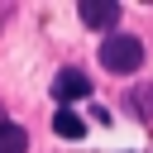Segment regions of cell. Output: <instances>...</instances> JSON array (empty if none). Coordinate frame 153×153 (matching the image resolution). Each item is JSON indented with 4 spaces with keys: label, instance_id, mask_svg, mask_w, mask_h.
Here are the masks:
<instances>
[{
    "label": "cell",
    "instance_id": "277c9868",
    "mask_svg": "<svg viewBox=\"0 0 153 153\" xmlns=\"http://www.w3.org/2000/svg\"><path fill=\"white\" fill-rule=\"evenodd\" d=\"M0 153H29V129L14 120H0Z\"/></svg>",
    "mask_w": 153,
    "mask_h": 153
},
{
    "label": "cell",
    "instance_id": "6da1fadb",
    "mask_svg": "<svg viewBox=\"0 0 153 153\" xmlns=\"http://www.w3.org/2000/svg\"><path fill=\"white\" fill-rule=\"evenodd\" d=\"M100 67L115 72V76L139 72V67H143V43H139L134 33H105V43H100Z\"/></svg>",
    "mask_w": 153,
    "mask_h": 153
},
{
    "label": "cell",
    "instance_id": "3957f363",
    "mask_svg": "<svg viewBox=\"0 0 153 153\" xmlns=\"http://www.w3.org/2000/svg\"><path fill=\"white\" fill-rule=\"evenodd\" d=\"M76 14H81L86 29H115L120 5H115V0H86V5H76Z\"/></svg>",
    "mask_w": 153,
    "mask_h": 153
},
{
    "label": "cell",
    "instance_id": "8992f818",
    "mask_svg": "<svg viewBox=\"0 0 153 153\" xmlns=\"http://www.w3.org/2000/svg\"><path fill=\"white\" fill-rule=\"evenodd\" d=\"M53 129H57L62 139H81V134H86L81 115H72V110H57V115H53Z\"/></svg>",
    "mask_w": 153,
    "mask_h": 153
},
{
    "label": "cell",
    "instance_id": "5b68a950",
    "mask_svg": "<svg viewBox=\"0 0 153 153\" xmlns=\"http://www.w3.org/2000/svg\"><path fill=\"white\" fill-rule=\"evenodd\" d=\"M124 105H129V115L153 120V86H134V91H124Z\"/></svg>",
    "mask_w": 153,
    "mask_h": 153
},
{
    "label": "cell",
    "instance_id": "7a4b0ae2",
    "mask_svg": "<svg viewBox=\"0 0 153 153\" xmlns=\"http://www.w3.org/2000/svg\"><path fill=\"white\" fill-rule=\"evenodd\" d=\"M53 96H57V105L67 110V100L91 96V76H86V72H76V67H62V72H57V81H53Z\"/></svg>",
    "mask_w": 153,
    "mask_h": 153
}]
</instances>
